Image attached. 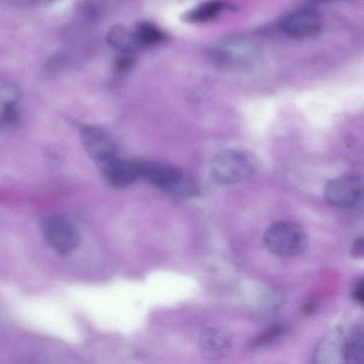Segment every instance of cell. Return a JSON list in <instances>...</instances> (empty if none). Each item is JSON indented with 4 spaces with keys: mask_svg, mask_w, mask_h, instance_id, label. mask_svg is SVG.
Instances as JSON below:
<instances>
[{
    "mask_svg": "<svg viewBox=\"0 0 364 364\" xmlns=\"http://www.w3.org/2000/svg\"><path fill=\"white\" fill-rule=\"evenodd\" d=\"M263 243L270 252L281 257H294L302 254L309 245L306 230L298 223L279 221L264 232Z\"/></svg>",
    "mask_w": 364,
    "mask_h": 364,
    "instance_id": "obj_2",
    "label": "cell"
},
{
    "mask_svg": "<svg viewBox=\"0 0 364 364\" xmlns=\"http://www.w3.org/2000/svg\"><path fill=\"white\" fill-rule=\"evenodd\" d=\"M362 183L358 178L345 175L330 180L324 188V197L338 207H351L359 200Z\"/></svg>",
    "mask_w": 364,
    "mask_h": 364,
    "instance_id": "obj_7",
    "label": "cell"
},
{
    "mask_svg": "<svg viewBox=\"0 0 364 364\" xmlns=\"http://www.w3.org/2000/svg\"><path fill=\"white\" fill-rule=\"evenodd\" d=\"M18 89L13 84H6L1 90V126H14L19 119Z\"/></svg>",
    "mask_w": 364,
    "mask_h": 364,
    "instance_id": "obj_13",
    "label": "cell"
},
{
    "mask_svg": "<svg viewBox=\"0 0 364 364\" xmlns=\"http://www.w3.org/2000/svg\"><path fill=\"white\" fill-rule=\"evenodd\" d=\"M139 178L177 196L196 194L198 188L173 166L152 161H136Z\"/></svg>",
    "mask_w": 364,
    "mask_h": 364,
    "instance_id": "obj_1",
    "label": "cell"
},
{
    "mask_svg": "<svg viewBox=\"0 0 364 364\" xmlns=\"http://www.w3.org/2000/svg\"><path fill=\"white\" fill-rule=\"evenodd\" d=\"M232 347V339L230 334L218 327L205 329L198 339L200 354L206 360H217L225 357Z\"/></svg>",
    "mask_w": 364,
    "mask_h": 364,
    "instance_id": "obj_10",
    "label": "cell"
},
{
    "mask_svg": "<svg viewBox=\"0 0 364 364\" xmlns=\"http://www.w3.org/2000/svg\"><path fill=\"white\" fill-rule=\"evenodd\" d=\"M133 30L141 47L155 46L166 39L165 33L150 22H139Z\"/></svg>",
    "mask_w": 364,
    "mask_h": 364,
    "instance_id": "obj_16",
    "label": "cell"
},
{
    "mask_svg": "<svg viewBox=\"0 0 364 364\" xmlns=\"http://www.w3.org/2000/svg\"><path fill=\"white\" fill-rule=\"evenodd\" d=\"M12 1L31 5H45L50 4L56 0H11Z\"/></svg>",
    "mask_w": 364,
    "mask_h": 364,
    "instance_id": "obj_20",
    "label": "cell"
},
{
    "mask_svg": "<svg viewBox=\"0 0 364 364\" xmlns=\"http://www.w3.org/2000/svg\"><path fill=\"white\" fill-rule=\"evenodd\" d=\"M311 1L316 3V4H332V3H336L340 2L345 0H310Z\"/></svg>",
    "mask_w": 364,
    "mask_h": 364,
    "instance_id": "obj_23",
    "label": "cell"
},
{
    "mask_svg": "<svg viewBox=\"0 0 364 364\" xmlns=\"http://www.w3.org/2000/svg\"><path fill=\"white\" fill-rule=\"evenodd\" d=\"M41 230L46 242L60 254L70 253L79 244L80 236L75 225L64 215H53L46 218Z\"/></svg>",
    "mask_w": 364,
    "mask_h": 364,
    "instance_id": "obj_4",
    "label": "cell"
},
{
    "mask_svg": "<svg viewBox=\"0 0 364 364\" xmlns=\"http://www.w3.org/2000/svg\"><path fill=\"white\" fill-rule=\"evenodd\" d=\"M350 255L354 258L364 257V236L356 238L351 244Z\"/></svg>",
    "mask_w": 364,
    "mask_h": 364,
    "instance_id": "obj_19",
    "label": "cell"
},
{
    "mask_svg": "<svg viewBox=\"0 0 364 364\" xmlns=\"http://www.w3.org/2000/svg\"><path fill=\"white\" fill-rule=\"evenodd\" d=\"M257 53L254 44L245 40H232L216 46L211 51L213 59L219 65L237 66L252 61Z\"/></svg>",
    "mask_w": 364,
    "mask_h": 364,
    "instance_id": "obj_9",
    "label": "cell"
},
{
    "mask_svg": "<svg viewBox=\"0 0 364 364\" xmlns=\"http://www.w3.org/2000/svg\"><path fill=\"white\" fill-rule=\"evenodd\" d=\"M346 336L342 328L333 327L318 341L312 361L316 364H343L346 360Z\"/></svg>",
    "mask_w": 364,
    "mask_h": 364,
    "instance_id": "obj_6",
    "label": "cell"
},
{
    "mask_svg": "<svg viewBox=\"0 0 364 364\" xmlns=\"http://www.w3.org/2000/svg\"><path fill=\"white\" fill-rule=\"evenodd\" d=\"M256 165L252 156L240 150L229 149L217 154L212 159L210 171L220 183H236L250 177Z\"/></svg>",
    "mask_w": 364,
    "mask_h": 364,
    "instance_id": "obj_3",
    "label": "cell"
},
{
    "mask_svg": "<svg viewBox=\"0 0 364 364\" xmlns=\"http://www.w3.org/2000/svg\"><path fill=\"white\" fill-rule=\"evenodd\" d=\"M352 296L355 301L364 305V290L353 287Z\"/></svg>",
    "mask_w": 364,
    "mask_h": 364,
    "instance_id": "obj_21",
    "label": "cell"
},
{
    "mask_svg": "<svg viewBox=\"0 0 364 364\" xmlns=\"http://www.w3.org/2000/svg\"><path fill=\"white\" fill-rule=\"evenodd\" d=\"M80 134L85 150L98 166L118 155L112 139L101 128L84 126Z\"/></svg>",
    "mask_w": 364,
    "mask_h": 364,
    "instance_id": "obj_8",
    "label": "cell"
},
{
    "mask_svg": "<svg viewBox=\"0 0 364 364\" xmlns=\"http://www.w3.org/2000/svg\"><path fill=\"white\" fill-rule=\"evenodd\" d=\"M134 59L132 54L121 53L114 61L115 68L118 71L124 72L132 68Z\"/></svg>",
    "mask_w": 364,
    "mask_h": 364,
    "instance_id": "obj_18",
    "label": "cell"
},
{
    "mask_svg": "<svg viewBox=\"0 0 364 364\" xmlns=\"http://www.w3.org/2000/svg\"><path fill=\"white\" fill-rule=\"evenodd\" d=\"M287 329L284 326L277 324L263 331L258 335L252 342V347H257L264 343H269L283 335Z\"/></svg>",
    "mask_w": 364,
    "mask_h": 364,
    "instance_id": "obj_17",
    "label": "cell"
},
{
    "mask_svg": "<svg viewBox=\"0 0 364 364\" xmlns=\"http://www.w3.org/2000/svg\"><path fill=\"white\" fill-rule=\"evenodd\" d=\"M106 41L111 48L120 53L132 54L141 48L134 30L122 24H115L109 28Z\"/></svg>",
    "mask_w": 364,
    "mask_h": 364,
    "instance_id": "obj_12",
    "label": "cell"
},
{
    "mask_svg": "<svg viewBox=\"0 0 364 364\" xmlns=\"http://www.w3.org/2000/svg\"><path fill=\"white\" fill-rule=\"evenodd\" d=\"M354 287H356V288L361 289L364 290V279L360 280L359 282H358L355 284Z\"/></svg>",
    "mask_w": 364,
    "mask_h": 364,
    "instance_id": "obj_24",
    "label": "cell"
},
{
    "mask_svg": "<svg viewBox=\"0 0 364 364\" xmlns=\"http://www.w3.org/2000/svg\"><path fill=\"white\" fill-rule=\"evenodd\" d=\"M346 360L350 364H364V324L356 326L346 336Z\"/></svg>",
    "mask_w": 364,
    "mask_h": 364,
    "instance_id": "obj_14",
    "label": "cell"
},
{
    "mask_svg": "<svg viewBox=\"0 0 364 364\" xmlns=\"http://www.w3.org/2000/svg\"><path fill=\"white\" fill-rule=\"evenodd\" d=\"M102 173L111 186L122 188L139 179L136 161H127L118 155L99 165Z\"/></svg>",
    "mask_w": 364,
    "mask_h": 364,
    "instance_id": "obj_11",
    "label": "cell"
},
{
    "mask_svg": "<svg viewBox=\"0 0 364 364\" xmlns=\"http://www.w3.org/2000/svg\"><path fill=\"white\" fill-rule=\"evenodd\" d=\"M318 307V300L310 299L304 306V311L306 314H312Z\"/></svg>",
    "mask_w": 364,
    "mask_h": 364,
    "instance_id": "obj_22",
    "label": "cell"
},
{
    "mask_svg": "<svg viewBox=\"0 0 364 364\" xmlns=\"http://www.w3.org/2000/svg\"><path fill=\"white\" fill-rule=\"evenodd\" d=\"M320 14L311 9H301L287 15L280 23V29L286 36L294 38H309L322 28Z\"/></svg>",
    "mask_w": 364,
    "mask_h": 364,
    "instance_id": "obj_5",
    "label": "cell"
},
{
    "mask_svg": "<svg viewBox=\"0 0 364 364\" xmlns=\"http://www.w3.org/2000/svg\"><path fill=\"white\" fill-rule=\"evenodd\" d=\"M226 3L221 0H211L198 6L186 12L183 18L188 23H203L216 18L226 7Z\"/></svg>",
    "mask_w": 364,
    "mask_h": 364,
    "instance_id": "obj_15",
    "label": "cell"
}]
</instances>
